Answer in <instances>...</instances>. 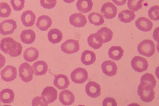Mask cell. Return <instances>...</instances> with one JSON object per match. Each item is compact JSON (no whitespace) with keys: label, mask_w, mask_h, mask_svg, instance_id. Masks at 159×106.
Instances as JSON below:
<instances>
[{"label":"cell","mask_w":159,"mask_h":106,"mask_svg":"<svg viewBox=\"0 0 159 106\" xmlns=\"http://www.w3.org/2000/svg\"><path fill=\"white\" fill-rule=\"evenodd\" d=\"M0 49L11 57H18L23 50L22 45L11 38L2 39L0 42Z\"/></svg>","instance_id":"1"},{"label":"cell","mask_w":159,"mask_h":106,"mask_svg":"<svg viewBox=\"0 0 159 106\" xmlns=\"http://www.w3.org/2000/svg\"><path fill=\"white\" fill-rule=\"evenodd\" d=\"M154 87L150 84L140 81V84L138 87L137 92L140 99L144 102H150L155 98Z\"/></svg>","instance_id":"2"},{"label":"cell","mask_w":159,"mask_h":106,"mask_svg":"<svg viewBox=\"0 0 159 106\" xmlns=\"http://www.w3.org/2000/svg\"><path fill=\"white\" fill-rule=\"evenodd\" d=\"M137 50L140 55L151 57L155 52V45L152 40L145 39L138 45Z\"/></svg>","instance_id":"3"},{"label":"cell","mask_w":159,"mask_h":106,"mask_svg":"<svg viewBox=\"0 0 159 106\" xmlns=\"http://www.w3.org/2000/svg\"><path fill=\"white\" fill-rule=\"evenodd\" d=\"M70 78L75 84H83L88 79V72L83 67H77L70 74Z\"/></svg>","instance_id":"4"},{"label":"cell","mask_w":159,"mask_h":106,"mask_svg":"<svg viewBox=\"0 0 159 106\" xmlns=\"http://www.w3.org/2000/svg\"><path fill=\"white\" fill-rule=\"evenodd\" d=\"M33 67L27 62L23 63L19 67L20 77L25 82H29L33 80Z\"/></svg>","instance_id":"5"},{"label":"cell","mask_w":159,"mask_h":106,"mask_svg":"<svg viewBox=\"0 0 159 106\" xmlns=\"http://www.w3.org/2000/svg\"><path fill=\"white\" fill-rule=\"evenodd\" d=\"M61 48L63 53L70 54L77 53L80 48V45L78 40L68 39L62 44Z\"/></svg>","instance_id":"6"},{"label":"cell","mask_w":159,"mask_h":106,"mask_svg":"<svg viewBox=\"0 0 159 106\" xmlns=\"http://www.w3.org/2000/svg\"><path fill=\"white\" fill-rule=\"evenodd\" d=\"M16 28V21L13 20H5L0 23V34L3 36L13 34Z\"/></svg>","instance_id":"7"},{"label":"cell","mask_w":159,"mask_h":106,"mask_svg":"<svg viewBox=\"0 0 159 106\" xmlns=\"http://www.w3.org/2000/svg\"><path fill=\"white\" fill-rule=\"evenodd\" d=\"M132 69L138 72H142L147 70L148 67V61L140 56H135L131 61Z\"/></svg>","instance_id":"8"},{"label":"cell","mask_w":159,"mask_h":106,"mask_svg":"<svg viewBox=\"0 0 159 106\" xmlns=\"http://www.w3.org/2000/svg\"><path fill=\"white\" fill-rule=\"evenodd\" d=\"M2 79L6 82L14 81L17 77V70L15 66H7L0 73Z\"/></svg>","instance_id":"9"},{"label":"cell","mask_w":159,"mask_h":106,"mask_svg":"<svg viewBox=\"0 0 159 106\" xmlns=\"http://www.w3.org/2000/svg\"><path fill=\"white\" fill-rule=\"evenodd\" d=\"M85 90L87 95L92 98H97L101 95V85L94 81L89 82L86 85Z\"/></svg>","instance_id":"10"},{"label":"cell","mask_w":159,"mask_h":106,"mask_svg":"<svg viewBox=\"0 0 159 106\" xmlns=\"http://www.w3.org/2000/svg\"><path fill=\"white\" fill-rule=\"evenodd\" d=\"M101 13L106 19H113L116 17L117 13V9L114 4L107 2L102 5L101 8Z\"/></svg>","instance_id":"11"},{"label":"cell","mask_w":159,"mask_h":106,"mask_svg":"<svg viewBox=\"0 0 159 106\" xmlns=\"http://www.w3.org/2000/svg\"><path fill=\"white\" fill-rule=\"evenodd\" d=\"M69 22L74 27L83 28L87 24V20L86 16L82 13H74L70 15Z\"/></svg>","instance_id":"12"},{"label":"cell","mask_w":159,"mask_h":106,"mask_svg":"<svg viewBox=\"0 0 159 106\" xmlns=\"http://www.w3.org/2000/svg\"><path fill=\"white\" fill-rule=\"evenodd\" d=\"M101 68L103 73L109 77L115 76L117 72V64L110 60L104 61L101 65Z\"/></svg>","instance_id":"13"},{"label":"cell","mask_w":159,"mask_h":106,"mask_svg":"<svg viewBox=\"0 0 159 106\" xmlns=\"http://www.w3.org/2000/svg\"><path fill=\"white\" fill-rule=\"evenodd\" d=\"M135 26L138 30L142 31L148 32L152 30L153 23L148 18L145 17H140L137 20H136Z\"/></svg>","instance_id":"14"},{"label":"cell","mask_w":159,"mask_h":106,"mask_svg":"<svg viewBox=\"0 0 159 106\" xmlns=\"http://www.w3.org/2000/svg\"><path fill=\"white\" fill-rule=\"evenodd\" d=\"M88 42L89 46L94 49L101 48L104 43L102 36L98 33L91 34L88 38Z\"/></svg>","instance_id":"15"},{"label":"cell","mask_w":159,"mask_h":106,"mask_svg":"<svg viewBox=\"0 0 159 106\" xmlns=\"http://www.w3.org/2000/svg\"><path fill=\"white\" fill-rule=\"evenodd\" d=\"M59 101L64 105H70L75 100L74 94L68 90H64L59 94Z\"/></svg>","instance_id":"16"},{"label":"cell","mask_w":159,"mask_h":106,"mask_svg":"<svg viewBox=\"0 0 159 106\" xmlns=\"http://www.w3.org/2000/svg\"><path fill=\"white\" fill-rule=\"evenodd\" d=\"M41 95L46 99L48 104L52 103L57 98V91L53 87H46L43 90Z\"/></svg>","instance_id":"17"},{"label":"cell","mask_w":159,"mask_h":106,"mask_svg":"<svg viewBox=\"0 0 159 106\" xmlns=\"http://www.w3.org/2000/svg\"><path fill=\"white\" fill-rule=\"evenodd\" d=\"M70 84L68 77L64 74H58L55 76L54 80V85L58 89L64 90L67 89Z\"/></svg>","instance_id":"18"},{"label":"cell","mask_w":159,"mask_h":106,"mask_svg":"<svg viewBox=\"0 0 159 106\" xmlns=\"http://www.w3.org/2000/svg\"><path fill=\"white\" fill-rule=\"evenodd\" d=\"M52 25L51 18L47 15H42L39 16L36 22V26L38 28L42 31H47Z\"/></svg>","instance_id":"19"},{"label":"cell","mask_w":159,"mask_h":106,"mask_svg":"<svg viewBox=\"0 0 159 106\" xmlns=\"http://www.w3.org/2000/svg\"><path fill=\"white\" fill-rule=\"evenodd\" d=\"M21 21L26 27H31L34 25L36 20L35 14L31 10H27L23 13L21 16Z\"/></svg>","instance_id":"20"},{"label":"cell","mask_w":159,"mask_h":106,"mask_svg":"<svg viewBox=\"0 0 159 106\" xmlns=\"http://www.w3.org/2000/svg\"><path fill=\"white\" fill-rule=\"evenodd\" d=\"M33 72L36 76H43L46 74L48 70V64L44 61H39L33 65Z\"/></svg>","instance_id":"21"},{"label":"cell","mask_w":159,"mask_h":106,"mask_svg":"<svg viewBox=\"0 0 159 106\" xmlns=\"http://www.w3.org/2000/svg\"><path fill=\"white\" fill-rule=\"evenodd\" d=\"M76 7L79 12L83 13H87L92 10L93 2L92 0H78Z\"/></svg>","instance_id":"22"},{"label":"cell","mask_w":159,"mask_h":106,"mask_svg":"<svg viewBox=\"0 0 159 106\" xmlns=\"http://www.w3.org/2000/svg\"><path fill=\"white\" fill-rule=\"evenodd\" d=\"M15 93L10 89H5L0 92V101L4 104H11L15 99Z\"/></svg>","instance_id":"23"},{"label":"cell","mask_w":159,"mask_h":106,"mask_svg":"<svg viewBox=\"0 0 159 106\" xmlns=\"http://www.w3.org/2000/svg\"><path fill=\"white\" fill-rule=\"evenodd\" d=\"M81 60L83 64L86 66H89L94 64L96 60V54L91 51L86 50L81 55Z\"/></svg>","instance_id":"24"},{"label":"cell","mask_w":159,"mask_h":106,"mask_svg":"<svg viewBox=\"0 0 159 106\" xmlns=\"http://www.w3.org/2000/svg\"><path fill=\"white\" fill-rule=\"evenodd\" d=\"M21 41L26 44H32L36 39V34L31 30H23L20 35Z\"/></svg>","instance_id":"25"},{"label":"cell","mask_w":159,"mask_h":106,"mask_svg":"<svg viewBox=\"0 0 159 106\" xmlns=\"http://www.w3.org/2000/svg\"><path fill=\"white\" fill-rule=\"evenodd\" d=\"M124 53V49L119 46L111 47L108 52L109 57L114 61H119L123 57Z\"/></svg>","instance_id":"26"},{"label":"cell","mask_w":159,"mask_h":106,"mask_svg":"<svg viewBox=\"0 0 159 106\" xmlns=\"http://www.w3.org/2000/svg\"><path fill=\"white\" fill-rule=\"evenodd\" d=\"M23 57L27 62H33L38 59L39 57V51L33 47L27 48L24 52Z\"/></svg>","instance_id":"27"},{"label":"cell","mask_w":159,"mask_h":106,"mask_svg":"<svg viewBox=\"0 0 159 106\" xmlns=\"http://www.w3.org/2000/svg\"><path fill=\"white\" fill-rule=\"evenodd\" d=\"M48 36L49 41L52 44H57L60 43L63 37L62 32L56 28L51 30L48 34Z\"/></svg>","instance_id":"28"},{"label":"cell","mask_w":159,"mask_h":106,"mask_svg":"<svg viewBox=\"0 0 159 106\" xmlns=\"http://www.w3.org/2000/svg\"><path fill=\"white\" fill-rule=\"evenodd\" d=\"M119 20L124 23H129L132 22L135 18V15L134 12L130 10H123L119 13Z\"/></svg>","instance_id":"29"},{"label":"cell","mask_w":159,"mask_h":106,"mask_svg":"<svg viewBox=\"0 0 159 106\" xmlns=\"http://www.w3.org/2000/svg\"><path fill=\"white\" fill-rule=\"evenodd\" d=\"M88 19L91 24L95 26L102 25L104 23V19L103 16L98 13H92L88 16Z\"/></svg>","instance_id":"30"},{"label":"cell","mask_w":159,"mask_h":106,"mask_svg":"<svg viewBox=\"0 0 159 106\" xmlns=\"http://www.w3.org/2000/svg\"><path fill=\"white\" fill-rule=\"evenodd\" d=\"M98 33H99L102 38L104 43H108L113 38V32L109 28L107 27H104L101 28L98 31Z\"/></svg>","instance_id":"31"},{"label":"cell","mask_w":159,"mask_h":106,"mask_svg":"<svg viewBox=\"0 0 159 106\" xmlns=\"http://www.w3.org/2000/svg\"><path fill=\"white\" fill-rule=\"evenodd\" d=\"M144 0H128L127 6L130 10L137 12L142 8V4Z\"/></svg>","instance_id":"32"},{"label":"cell","mask_w":159,"mask_h":106,"mask_svg":"<svg viewBox=\"0 0 159 106\" xmlns=\"http://www.w3.org/2000/svg\"><path fill=\"white\" fill-rule=\"evenodd\" d=\"M11 13V7L7 3L2 2L0 4V17L8 18L10 16Z\"/></svg>","instance_id":"33"},{"label":"cell","mask_w":159,"mask_h":106,"mask_svg":"<svg viewBox=\"0 0 159 106\" xmlns=\"http://www.w3.org/2000/svg\"><path fill=\"white\" fill-rule=\"evenodd\" d=\"M158 12H159V7L158 5L153 6L150 8L148 12V15L151 20H153V21L158 20L159 19Z\"/></svg>","instance_id":"34"},{"label":"cell","mask_w":159,"mask_h":106,"mask_svg":"<svg viewBox=\"0 0 159 106\" xmlns=\"http://www.w3.org/2000/svg\"><path fill=\"white\" fill-rule=\"evenodd\" d=\"M140 81H145V82H147L150 84L151 85H153V87L154 88L156 86V84H157L156 79H155V77L150 73H145V74H143L142 76Z\"/></svg>","instance_id":"35"},{"label":"cell","mask_w":159,"mask_h":106,"mask_svg":"<svg viewBox=\"0 0 159 106\" xmlns=\"http://www.w3.org/2000/svg\"><path fill=\"white\" fill-rule=\"evenodd\" d=\"M25 0H11V4L14 9L16 12L22 10L25 7Z\"/></svg>","instance_id":"36"},{"label":"cell","mask_w":159,"mask_h":106,"mask_svg":"<svg viewBox=\"0 0 159 106\" xmlns=\"http://www.w3.org/2000/svg\"><path fill=\"white\" fill-rule=\"evenodd\" d=\"M33 106H48V102L46 99L41 96V97H36L33 99L32 101Z\"/></svg>","instance_id":"37"},{"label":"cell","mask_w":159,"mask_h":106,"mask_svg":"<svg viewBox=\"0 0 159 106\" xmlns=\"http://www.w3.org/2000/svg\"><path fill=\"white\" fill-rule=\"evenodd\" d=\"M103 106H117V104L116 100L112 97H106L102 102Z\"/></svg>","instance_id":"38"},{"label":"cell","mask_w":159,"mask_h":106,"mask_svg":"<svg viewBox=\"0 0 159 106\" xmlns=\"http://www.w3.org/2000/svg\"><path fill=\"white\" fill-rule=\"evenodd\" d=\"M40 3L42 7H43L45 9H52L56 7L57 3H51L48 2L47 0H40Z\"/></svg>","instance_id":"39"},{"label":"cell","mask_w":159,"mask_h":106,"mask_svg":"<svg viewBox=\"0 0 159 106\" xmlns=\"http://www.w3.org/2000/svg\"><path fill=\"white\" fill-rule=\"evenodd\" d=\"M112 2L116 5L122 6L126 3L127 0H112Z\"/></svg>","instance_id":"40"},{"label":"cell","mask_w":159,"mask_h":106,"mask_svg":"<svg viewBox=\"0 0 159 106\" xmlns=\"http://www.w3.org/2000/svg\"><path fill=\"white\" fill-rule=\"evenodd\" d=\"M6 59L3 55L0 53V69H2L5 64Z\"/></svg>","instance_id":"41"},{"label":"cell","mask_w":159,"mask_h":106,"mask_svg":"<svg viewBox=\"0 0 159 106\" xmlns=\"http://www.w3.org/2000/svg\"><path fill=\"white\" fill-rule=\"evenodd\" d=\"M63 1L67 3H72L75 1V0H63Z\"/></svg>","instance_id":"42"},{"label":"cell","mask_w":159,"mask_h":106,"mask_svg":"<svg viewBox=\"0 0 159 106\" xmlns=\"http://www.w3.org/2000/svg\"><path fill=\"white\" fill-rule=\"evenodd\" d=\"M47 1L51 3H57V0H47Z\"/></svg>","instance_id":"43"},{"label":"cell","mask_w":159,"mask_h":106,"mask_svg":"<svg viewBox=\"0 0 159 106\" xmlns=\"http://www.w3.org/2000/svg\"><path fill=\"white\" fill-rule=\"evenodd\" d=\"M0 105H1V103H0Z\"/></svg>","instance_id":"44"},{"label":"cell","mask_w":159,"mask_h":106,"mask_svg":"<svg viewBox=\"0 0 159 106\" xmlns=\"http://www.w3.org/2000/svg\"><path fill=\"white\" fill-rule=\"evenodd\" d=\"M0 4H1V3H0Z\"/></svg>","instance_id":"45"}]
</instances>
